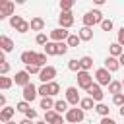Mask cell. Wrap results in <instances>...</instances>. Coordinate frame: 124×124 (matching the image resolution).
I'll return each instance as SVG.
<instances>
[{"mask_svg":"<svg viewBox=\"0 0 124 124\" xmlns=\"http://www.w3.org/2000/svg\"><path fill=\"white\" fill-rule=\"evenodd\" d=\"M78 37H79V41H91L93 39V29L91 27H81L78 31Z\"/></svg>","mask_w":124,"mask_h":124,"instance_id":"44dd1931","label":"cell"},{"mask_svg":"<svg viewBox=\"0 0 124 124\" xmlns=\"http://www.w3.org/2000/svg\"><path fill=\"white\" fill-rule=\"evenodd\" d=\"M46 85H48V97H54V95L60 93V85H58V81H50V83H46Z\"/></svg>","mask_w":124,"mask_h":124,"instance_id":"83f0119b","label":"cell"},{"mask_svg":"<svg viewBox=\"0 0 124 124\" xmlns=\"http://www.w3.org/2000/svg\"><path fill=\"white\" fill-rule=\"evenodd\" d=\"M93 85V78H91V74L89 72H78V87H81V89H89Z\"/></svg>","mask_w":124,"mask_h":124,"instance_id":"8992f818","label":"cell"},{"mask_svg":"<svg viewBox=\"0 0 124 124\" xmlns=\"http://www.w3.org/2000/svg\"><path fill=\"white\" fill-rule=\"evenodd\" d=\"M120 68V64H118V58H112V56H108L107 60H105V70H108L110 74L112 72H116Z\"/></svg>","mask_w":124,"mask_h":124,"instance_id":"d6986e66","label":"cell"},{"mask_svg":"<svg viewBox=\"0 0 124 124\" xmlns=\"http://www.w3.org/2000/svg\"><path fill=\"white\" fill-rule=\"evenodd\" d=\"M14 10H16V4L10 2V0H0V21L6 19V17H12L14 16Z\"/></svg>","mask_w":124,"mask_h":124,"instance_id":"277c9868","label":"cell"},{"mask_svg":"<svg viewBox=\"0 0 124 124\" xmlns=\"http://www.w3.org/2000/svg\"><path fill=\"white\" fill-rule=\"evenodd\" d=\"M120 83H122V89H124V79H122V81H120Z\"/></svg>","mask_w":124,"mask_h":124,"instance_id":"db71d44e","label":"cell"},{"mask_svg":"<svg viewBox=\"0 0 124 124\" xmlns=\"http://www.w3.org/2000/svg\"><path fill=\"white\" fill-rule=\"evenodd\" d=\"M93 68V58L91 56H81L79 58V70L81 72H89Z\"/></svg>","mask_w":124,"mask_h":124,"instance_id":"ac0fdd59","label":"cell"},{"mask_svg":"<svg viewBox=\"0 0 124 124\" xmlns=\"http://www.w3.org/2000/svg\"><path fill=\"white\" fill-rule=\"evenodd\" d=\"M35 43H37V45H43V46H45V45L48 43V39H46V35H45V33H37V37H35Z\"/></svg>","mask_w":124,"mask_h":124,"instance_id":"74e56055","label":"cell"},{"mask_svg":"<svg viewBox=\"0 0 124 124\" xmlns=\"http://www.w3.org/2000/svg\"><path fill=\"white\" fill-rule=\"evenodd\" d=\"M108 93H112V95L122 93V83H120V81H116V79H112V81L108 83Z\"/></svg>","mask_w":124,"mask_h":124,"instance_id":"cb8c5ba5","label":"cell"},{"mask_svg":"<svg viewBox=\"0 0 124 124\" xmlns=\"http://www.w3.org/2000/svg\"><path fill=\"white\" fill-rule=\"evenodd\" d=\"M79 99H81V97H79V93H78V87H68V89H66V99H64V101H66L68 105L78 107V105H79Z\"/></svg>","mask_w":124,"mask_h":124,"instance_id":"30bf717a","label":"cell"},{"mask_svg":"<svg viewBox=\"0 0 124 124\" xmlns=\"http://www.w3.org/2000/svg\"><path fill=\"white\" fill-rule=\"evenodd\" d=\"M6 124H16V122H14V120H10V122H6Z\"/></svg>","mask_w":124,"mask_h":124,"instance_id":"f5cc1de1","label":"cell"},{"mask_svg":"<svg viewBox=\"0 0 124 124\" xmlns=\"http://www.w3.org/2000/svg\"><path fill=\"white\" fill-rule=\"evenodd\" d=\"M16 31H17V33H27V31H29V21H25V19H23V21L16 27Z\"/></svg>","mask_w":124,"mask_h":124,"instance_id":"8d00e7d4","label":"cell"},{"mask_svg":"<svg viewBox=\"0 0 124 124\" xmlns=\"http://www.w3.org/2000/svg\"><path fill=\"white\" fill-rule=\"evenodd\" d=\"M33 124H46L45 120H37V122H33Z\"/></svg>","mask_w":124,"mask_h":124,"instance_id":"f907efd6","label":"cell"},{"mask_svg":"<svg viewBox=\"0 0 124 124\" xmlns=\"http://www.w3.org/2000/svg\"><path fill=\"white\" fill-rule=\"evenodd\" d=\"M25 118H29V120H35V118H37V110H35V108H29V110L25 112Z\"/></svg>","mask_w":124,"mask_h":124,"instance_id":"ee69618b","label":"cell"},{"mask_svg":"<svg viewBox=\"0 0 124 124\" xmlns=\"http://www.w3.org/2000/svg\"><path fill=\"white\" fill-rule=\"evenodd\" d=\"M87 93H89V97L95 101V103H103V97H105V93H103V89H101V85H97V83H93L89 89H87Z\"/></svg>","mask_w":124,"mask_h":124,"instance_id":"7c38bea8","label":"cell"},{"mask_svg":"<svg viewBox=\"0 0 124 124\" xmlns=\"http://www.w3.org/2000/svg\"><path fill=\"white\" fill-rule=\"evenodd\" d=\"M29 29H31V31H43V29H45V19L39 17V16L31 17V21H29Z\"/></svg>","mask_w":124,"mask_h":124,"instance_id":"2e32d148","label":"cell"},{"mask_svg":"<svg viewBox=\"0 0 124 124\" xmlns=\"http://www.w3.org/2000/svg\"><path fill=\"white\" fill-rule=\"evenodd\" d=\"M12 79H14V83H16V85H21V87H25L27 83H31V76H29L25 70L16 72V78H12Z\"/></svg>","mask_w":124,"mask_h":124,"instance_id":"8fae6325","label":"cell"},{"mask_svg":"<svg viewBox=\"0 0 124 124\" xmlns=\"http://www.w3.org/2000/svg\"><path fill=\"white\" fill-rule=\"evenodd\" d=\"M99 25H101V29H103V31H110L114 23H112V19H103V21H101Z\"/></svg>","mask_w":124,"mask_h":124,"instance_id":"d590c367","label":"cell"},{"mask_svg":"<svg viewBox=\"0 0 124 124\" xmlns=\"http://www.w3.org/2000/svg\"><path fill=\"white\" fill-rule=\"evenodd\" d=\"M68 70L70 72H79V60L78 58H72V60H68Z\"/></svg>","mask_w":124,"mask_h":124,"instance_id":"4dcf8cb0","label":"cell"},{"mask_svg":"<svg viewBox=\"0 0 124 124\" xmlns=\"http://www.w3.org/2000/svg\"><path fill=\"white\" fill-rule=\"evenodd\" d=\"M52 110H54L56 114H66V110H68V103H66L64 99H58V101H54Z\"/></svg>","mask_w":124,"mask_h":124,"instance_id":"ffe728a7","label":"cell"},{"mask_svg":"<svg viewBox=\"0 0 124 124\" xmlns=\"http://www.w3.org/2000/svg\"><path fill=\"white\" fill-rule=\"evenodd\" d=\"M21 21H23V17H21V16H12V17H10V25H12L14 29H16Z\"/></svg>","mask_w":124,"mask_h":124,"instance_id":"f35d334b","label":"cell"},{"mask_svg":"<svg viewBox=\"0 0 124 124\" xmlns=\"http://www.w3.org/2000/svg\"><path fill=\"white\" fill-rule=\"evenodd\" d=\"M14 85V79L12 78H6V76H0V89L2 91H6V89H10Z\"/></svg>","mask_w":124,"mask_h":124,"instance_id":"484cf974","label":"cell"},{"mask_svg":"<svg viewBox=\"0 0 124 124\" xmlns=\"http://www.w3.org/2000/svg\"><path fill=\"white\" fill-rule=\"evenodd\" d=\"M14 114H16V107H8V105H6L4 108H0V122H4V124L10 122Z\"/></svg>","mask_w":124,"mask_h":124,"instance_id":"5bb4252c","label":"cell"},{"mask_svg":"<svg viewBox=\"0 0 124 124\" xmlns=\"http://www.w3.org/2000/svg\"><path fill=\"white\" fill-rule=\"evenodd\" d=\"M95 112H97V114H101V118H105V116H108V114H110V108H108L105 103H97V105H95Z\"/></svg>","mask_w":124,"mask_h":124,"instance_id":"603a6c76","label":"cell"},{"mask_svg":"<svg viewBox=\"0 0 124 124\" xmlns=\"http://www.w3.org/2000/svg\"><path fill=\"white\" fill-rule=\"evenodd\" d=\"M25 72L31 76V74H37L39 76V72H41V68L39 66H35V64H29V66H25Z\"/></svg>","mask_w":124,"mask_h":124,"instance_id":"60d3db41","label":"cell"},{"mask_svg":"<svg viewBox=\"0 0 124 124\" xmlns=\"http://www.w3.org/2000/svg\"><path fill=\"white\" fill-rule=\"evenodd\" d=\"M31 108V105L29 103H25V101H19L17 105H16V110H19V112H27Z\"/></svg>","mask_w":124,"mask_h":124,"instance_id":"836d02e7","label":"cell"},{"mask_svg":"<svg viewBox=\"0 0 124 124\" xmlns=\"http://www.w3.org/2000/svg\"><path fill=\"white\" fill-rule=\"evenodd\" d=\"M112 105H116V107H122V105H124V93L112 95Z\"/></svg>","mask_w":124,"mask_h":124,"instance_id":"e575fe53","label":"cell"},{"mask_svg":"<svg viewBox=\"0 0 124 124\" xmlns=\"http://www.w3.org/2000/svg\"><path fill=\"white\" fill-rule=\"evenodd\" d=\"M79 43H81V41H79V37H78L76 33H70V35H68V39H66V45H68V48H70V46H78Z\"/></svg>","mask_w":124,"mask_h":124,"instance_id":"4316f807","label":"cell"},{"mask_svg":"<svg viewBox=\"0 0 124 124\" xmlns=\"http://www.w3.org/2000/svg\"><path fill=\"white\" fill-rule=\"evenodd\" d=\"M64 118H66L70 124H78V122H81V120L85 118V112H83L79 107H74V108H68V110H66Z\"/></svg>","mask_w":124,"mask_h":124,"instance_id":"7a4b0ae2","label":"cell"},{"mask_svg":"<svg viewBox=\"0 0 124 124\" xmlns=\"http://www.w3.org/2000/svg\"><path fill=\"white\" fill-rule=\"evenodd\" d=\"M45 54H46V56H58V52H56V43L48 41V43L45 45Z\"/></svg>","mask_w":124,"mask_h":124,"instance_id":"d4e9b609","label":"cell"},{"mask_svg":"<svg viewBox=\"0 0 124 124\" xmlns=\"http://www.w3.org/2000/svg\"><path fill=\"white\" fill-rule=\"evenodd\" d=\"M81 21H83V27H91L93 29V25H99L103 21V14L99 10H89V12L83 14Z\"/></svg>","mask_w":124,"mask_h":124,"instance_id":"6da1fadb","label":"cell"},{"mask_svg":"<svg viewBox=\"0 0 124 124\" xmlns=\"http://www.w3.org/2000/svg\"><path fill=\"white\" fill-rule=\"evenodd\" d=\"M54 107V101H52V97H43L41 99V108H45V110H50Z\"/></svg>","mask_w":124,"mask_h":124,"instance_id":"f1b7e54d","label":"cell"},{"mask_svg":"<svg viewBox=\"0 0 124 124\" xmlns=\"http://www.w3.org/2000/svg\"><path fill=\"white\" fill-rule=\"evenodd\" d=\"M108 52H110V56H112V58H118L124 50H122V46H120L118 43H110V45H108Z\"/></svg>","mask_w":124,"mask_h":124,"instance_id":"7402d4cb","label":"cell"},{"mask_svg":"<svg viewBox=\"0 0 124 124\" xmlns=\"http://www.w3.org/2000/svg\"><path fill=\"white\" fill-rule=\"evenodd\" d=\"M78 107H79L83 112H85V110H93V108H95V101H93L91 97H83V99H79V105H78Z\"/></svg>","mask_w":124,"mask_h":124,"instance_id":"e0dca14e","label":"cell"},{"mask_svg":"<svg viewBox=\"0 0 124 124\" xmlns=\"http://www.w3.org/2000/svg\"><path fill=\"white\" fill-rule=\"evenodd\" d=\"M68 35H70V31H66V29H62V27H56V29L50 31V41H52V43H66Z\"/></svg>","mask_w":124,"mask_h":124,"instance_id":"ba28073f","label":"cell"},{"mask_svg":"<svg viewBox=\"0 0 124 124\" xmlns=\"http://www.w3.org/2000/svg\"><path fill=\"white\" fill-rule=\"evenodd\" d=\"M74 14L72 12H60V16H58V23H60V27L62 29H70L72 25H74Z\"/></svg>","mask_w":124,"mask_h":124,"instance_id":"52a82bcc","label":"cell"},{"mask_svg":"<svg viewBox=\"0 0 124 124\" xmlns=\"http://www.w3.org/2000/svg\"><path fill=\"white\" fill-rule=\"evenodd\" d=\"M116 43H118L120 46H124V27L118 29V33H116Z\"/></svg>","mask_w":124,"mask_h":124,"instance_id":"b9f144b4","label":"cell"},{"mask_svg":"<svg viewBox=\"0 0 124 124\" xmlns=\"http://www.w3.org/2000/svg\"><path fill=\"white\" fill-rule=\"evenodd\" d=\"M56 116H58V114H56L52 108H50V110H45V122H46V124H52Z\"/></svg>","mask_w":124,"mask_h":124,"instance_id":"1f68e13d","label":"cell"},{"mask_svg":"<svg viewBox=\"0 0 124 124\" xmlns=\"http://www.w3.org/2000/svg\"><path fill=\"white\" fill-rule=\"evenodd\" d=\"M19 60H21L25 66L35 64V62H37V52H35V50H23V52H21V56H19Z\"/></svg>","mask_w":124,"mask_h":124,"instance_id":"4fadbf2b","label":"cell"},{"mask_svg":"<svg viewBox=\"0 0 124 124\" xmlns=\"http://www.w3.org/2000/svg\"><path fill=\"white\" fill-rule=\"evenodd\" d=\"M54 78H56V68H54V66H45V68H41L39 79H41L43 83H50V81H54Z\"/></svg>","mask_w":124,"mask_h":124,"instance_id":"3957f363","label":"cell"},{"mask_svg":"<svg viewBox=\"0 0 124 124\" xmlns=\"http://www.w3.org/2000/svg\"><path fill=\"white\" fill-rule=\"evenodd\" d=\"M17 124H33V120H29V118H23L21 122H17Z\"/></svg>","mask_w":124,"mask_h":124,"instance_id":"c3c4849f","label":"cell"},{"mask_svg":"<svg viewBox=\"0 0 124 124\" xmlns=\"http://www.w3.org/2000/svg\"><path fill=\"white\" fill-rule=\"evenodd\" d=\"M4 107H6V95L0 93V108H4Z\"/></svg>","mask_w":124,"mask_h":124,"instance_id":"bcb514c9","label":"cell"},{"mask_svg":"<svg viewBox=\"0 0 124 124\" xmlns=\"http://www.w3.org/2000/svg\"><path fill=\"white\" fill-rule=\"evenodd\" d=\"M118 64H120V66H124V52L118 56Z\"/></svg>","mask_w":124,"mask_h":124,"instance_id":"7dc6e473","label":"cell"},{"mask_svg":"<svg viewBox=\"0 0 124 124\" xmlns=\"http://www.w3.org/2000/svg\"><path fill=\"white\" fill-rule=\"evenodd\" d=\"M21 95H23V101H25V103H33V101L37 99V87H35L33 83H27V85L23 87Z\"/></svg>","mask_w":124,"mask_h":124,"instance_id":"9c48e42d","label":"cell"},{"mask_svg":"<svg viewBox=\"0 0 124 124\" xmlns=\"http://www.w3.org/2000/svg\"><path fill=\"white\" fill-rule=\"evenodd\" d=\"M95 81H97V85H107V87H108V83L112 81L110 72L105 70V68H99V70L95 72Z\"/></svg>","mask_w":124,"mask_h":124,"instance_id":"5b68a950","label":"cell"},{"mask_svg":"<svg viewBox=\"0 0 124 124\" xmlns=\"http://www.w3.org/2000/svg\"><path fill=\"white\" fill-rule=\"evenodd\" d=\"M56 52H58V56L60 54H66L68 52V45L66 43H56Z\"/></svg>","mask_w":124,"mask_h":124,"instance_id":"ab89813d","label":"cell"},{"mask_svg":"<svg viewBox=\"0 0 124 124\" xmlns=\"http://www.w3.org/2000/svg\"><path fill=\"white\" fill-rule=\"evenodd\" d=\"M10 68H12V66H10L8 62H0V76H6V74L10 72Z\"/></svg>","mask_w":124,"mask_h":124,"instance_id":"7bdbcfd3","label":"cell"},{"mask_svg":"<svg viewBox=\"0 0 124 124\" xmlns=\"http://www.w3.org/2000/svg\"><path fill=\"white\" fill-rule=\"evenodd\" d=\"M0 62H6V54H4L2 50H0Z\"/></svg>","mask_w":124,"mask_h":124,"instance_id":"681fc988","label":"cell"},{"mask_svg":"<svg viewBox=\"0 0 124 124\" xmlns=\"http://www.w3.org/2000/svg\"><path fill=\"white\" fill-rule=\"evenodd\" d=\"M37 95H41V97H48V85H46V83H41V85L37 87Z\"/></svg>","mask_w":124,"mask_h":124,"instance_id":"d6a6232c","label":"cell"},{"mask_svg":"<svg viewBox=\"0 0 124 124\" xmlns=\"http://www.w3.org/2000/svg\"><path fill=\"white\" fill-rule=\"evenodd\" d=\"M99 124H116V120H112L110 116H105V118H101Z\"/></svg>","mask_w":124,"mask_h":124,"instance_id":"f6af8a7d","label":"cell"},{"mask_svg":"<svg viewBox=\"0 0 124 124\" xmlns=\"http://www.w3.org/2000/svg\"><path fill=\"white\" fill-rule=\"evenodd\" d=\"M0 50H2L4 54L14 50V41H12L8 35H0Z\"/></svg>","mask_w":124,"mask_h":124,"instance_id":"9a60e30c","label":"cell"},{"mask_svg":"<svg viewBox=\"0 0 124 124\" xmlns=\"http://www.w3.org/2000/svg\"><path fill=\"white\" fill-rule=\"evenodd\" d=\"M74 0H60V12H72Z\"/></svg>","mask_w":124,"mask_h":124,"instance_id":"f546056e","label":"cell"},{"mask_svg":"<svg viewBox=\"0 0 124 124\" xmlns=\"http://www.w3.org/2000/svg\"><path fill=\"white\" fill-rule=\"evenodd\" d=\"M120 116H124V105L120 107Z\"/></svg>","mask_w":124,"mask_h":124,"instance_id":"816d5d0a","label":"cell"}]
</instances>
